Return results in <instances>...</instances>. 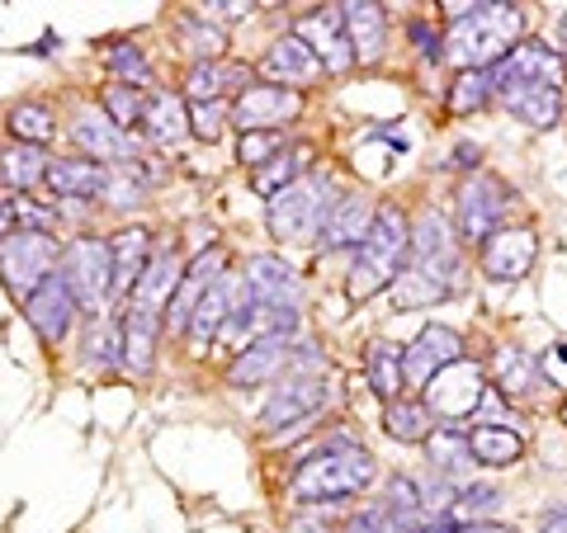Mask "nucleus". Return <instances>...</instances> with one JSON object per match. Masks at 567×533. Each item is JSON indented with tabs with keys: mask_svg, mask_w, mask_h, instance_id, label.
Segmentation results:
<instances>
[{
	"mask_svg": "<svg viewBox=\"0 0 567 533\" xmlns=\"http://www.w3.org/2000/svg\"><path fill=\"white\" fill-rule=\"evenodd\" d=\"M539 255V241L529 227H502L483 241V274L496 283H516L529 274V264Z\"/></svg>",
	"mask_w": 567,
	"mask_h": 533,
	"instance_id": "16",
	"label": "nucleus"
},
{
	"mask_svg": "<svg viewBox=\"0 0 567 533\" xmlns=\"http://www.w3.org/2000/svg\"><path fill=\"white\" fill-rule=\"evenodd\" d=\"M331 180L327 175H303L298 185L270 199V237L284 245H303L322 232L327 212H331Z\"/></svg>",
	"mask_w": 567,
	"mask_h": 533,
	"instance_id": "4",
	"label": "nucleus"
},
{
	"mask_svg": "<svg viewBox=\"0 0 567 533\" xmlns=\"http://www.w3.org/2000/svg\"><path fill=\"white\" fill-rule=\"evenodd\" d=\"M181 279H185L181 255H175V251H152L147 270H142L137 289H133V302H142V307H156L166 316V302L175 297V289H181Z\"/></svg>",
	"mask_w": 567,
	"mask_h": 533,
	"instance_id": "29",
	"label": "nucleus"
},
{
	"mask_svg": "<svg viewBox=\"0 0 567 533\" xmlns=\"http://www.w3.org/2000/svg\"><path fill=\"white\" fill-rule=\"evenodd\" d=\"M374 212H379V203L369 199V194H346V199H336L327 222H322V251L360 245L369 237V227H374Z\"/></svg>",
	"mask_w": 567,
	"mask_h": 533,
	"instance_id": "21",
	"label": "nucleus"
},
{
	"mask_svg": "<svg viewBox=\"0 0 567 533\" xmlns=\"http://www.w3.org/2000/svg\"><path fill=\"white\" fill-rule=\"evenodd\" d=\"M91 354H85V364L91 368H118L123 364V326L104 322L100 331H91V345H85Z\"/></svg>",
	"mask_w": 567,
	"mask_h": 533,
	"instance_id": "46",
	"label": "nucleus"
},
{
	"mask_svg": "<svg viewBox=\"0 0 567 533\" xmlns=\"http://www.w3.org/2000/svg\"><path fill=\"white\" fill-rule=\"evenodd\" d=\"M464 359V341L450 331V326H425L412 345L402 349V378L406 387H425L440 368H450Z\"/></svg>",
	"mask_w": 567,
	"mask_h": 533,
	"instance_id": "13",
	"label": "nucleus"
},
{
	"mask_svg": "<svg viewBox=\"0 0 567 533\" xmlns=\"http://www.w3.org/2000/svg\"><path fill=\"white\" fill-rule=\"evenodd\" d=\"M284 364H289V335H265V341L237 349V359L227 364V383H233V387L270 383Z\"/></svg>",
	"mask_w": 567,
	"mask_h": 533,
	"instance_id": "25",
	"label": "nucleus"
},
{
	"mask_svg": "<svg viewBox=\"0 0 567 533\" xmlns=\"http://www.w3.org/2000/svg\"><path fill=\"white\" fill-rule=\"evenodd\" d=\"M14 232V203H0V241Z\"/></svg>",
	"mask_w": 567,
	"mask_h": 533,
	"instance_id": "57",
	"label": "nucleus"
},
{
	"mask_svg": "<svg viewBox=\"0 0 567 533\" xmlns=\"http://www.w3.org/2000/svg\"><path fill=\"white\" fill-rule=\"evenodd\" d=\"M406 533H454L450 520H421L416 529H406Z\"/></svg>",
	"mask_w": 567,
	"mask_h": 533,
	"instance_id": "56",
	"label": "nucleus"
},
{
	"mask_svg": "<svg viewBox=\"0 0 567 533\" xmlns=\"http://www.w3.org/2000/svg\"><path fill=\"white\" fill-rule=\"evenodd\" d=\"M477 156H483V151L468 147V142H464V147H454V161H450V166H458V170H473V166H477Z\"/></svg>",
	"mask_w": 567,
	"mask_h": 533,
	"instance_id": "54",
	"label": "nucleus"
},
{
	"mask_svg": "<svg viewBox=\"0 0 567 533\" xmlns=\"http://www.w3.org/2000/svg\"><path fill=\"white\" fill-rule=\"evenodd\" d=\"M303 114V95L284 91V85H251L246 95H237L233 123L241 133H284V123H293Z\"/></svg>",
	"mask_w": 567,
	"mask_h": 533,
	"instance_id": "12",
	"label": "nucleus"
},
{
	"mask_svg": "<svg viewBox=\"0 0 567 533\" xmlns=\"http://www.w3.org/2000/svg\"><path fill=\"white\" fill-rule=\"evenodd\" d=\"M52 114L43 109V104H14L10 109V133L24 142V147H39V142H48L52 137Z\"/></svg>",
	"mask_w": 567,
	"mask_h": 533,
	"instance_id": "42",
	"label": "nucleus"
},
{
	"mask_svg": "<svg viewBox=\"0 0 567 533\" xmlns=\"http://www.w3.org/2000/svg\"><path fill=\"white\" fill-rule=\"evenodd\" d=\"M487 100H492V71H458V81L450 91V109L473 114V109H483Z\"/></svg>",
	"mask_w": 567,
	"mask_h": 533,
	"instance_id": "43",
	"label": "nucleus"
},
{
	"mask_svg": "<svg viewBox=\"0 0 567 533\" xmlns=\"http://www.w3.org/2000/svg\"><path fill=\"white\" fill-rule=\"evenodd\" d=\"M406 245H412V222H406L393 203H379L374 227H369V237L360 241V255L350 264L346 293L354 302H364V297L383 293L388 283H398L402 264H406Z\"/></svg>",
	"mask_w": 567,
	"mask_h": 533,
	"instance_id": "2",
	"label": "nucleus"
},
{
	"mask_svg": "<svg viewBox=\"0 0 567 533\" xmlns=\"http://www.w3.org/2000/svg\"><path fill=\"white\" fill-rule=\"evenodd\" d=\"M256 6H246V0H213V6H204V20L208 14H218V20H241V14H251Z\"/></svg>",
	"mask_w": 567,
	"mask_h": 533,
	"instance_id": "51",
	"label": "nucleus"
},
{
	"mask_svg": "<svg viewBox=\"0 0 567 533\" xmlns=\"http://www.w3.org/2000/svg\"><path fill=\"white\" fill-rule=\"evenodd\" d=\"M402 270L440 283L445 293L458 289V245H454V237H450V227H445L440 212H421V222L412 232V245H406V264H402Z\"/></svg>",
	"mask_w": 567,
	"mask_h": 533,
	"instance_id": "8",
	"label": "nucleus"
},
{
	"mask_svg": "<svg viewBox=\"0 0 567 533\" xmlns=\"http://www.w3.org/2000/svg\"><path fill=\"white\" fill-rule=\"evenodd\" d=\"M450 10V33L440 58L458 71H487L511 58L520 43L525 14L520 6H502V0H473V6H445Z\"/></svg>",
	"mask_w": 567,
	"mask_h": 533,
	"instance_id": "1",
	"label": "nucleus"
},
{
	"mask_svg": "<svg viewBox=\"0 0 567 533\" xmlns=\"http://www.w3.org/2000/svg\"><path fill=\"white\" fill-rule=\"evenodd\" d=\"M76 312H81V307H76V297H71V289H66L62 274H52L39 293L24 297V322L39 331L43 345H62L66 331H71V322H76Z\"/></svg>",
	"mask_w": 567,
	"mask_h": 533,
	"instance_id": "14",
	"label": "nucleus"
},
{
	"mask_svg": "<svg viewBox=\"0 0 567 533\" xmlns=\"http://www.w3.org/2000/svg\"><path fill=\"white\" fill-rule=\"evenodd\" d=\"M511 199H516V194H511L506 180H496V175H473V180L458 189V237L487 241L492 232H502Z\"/></svg>",
	"mask_w": 567,
	"mask_h": 533,
	"instance_id": "9",
	"label": "nucleus"
},
{
	"mask_svg": "<svg viewBox=\"0 0 567 533\" xmlns=\"http://www.w3.org/2000/svg\"><path fill=\"white\" fill-rule=\"evenodd\" d=\"M496 505H502V491H496V487H464L450 514H458L464 524H487V514Z\"/></svg>",
	"mask_w": 567,
	"mask_h": 533,
	"instance_id": "45",
	"label": "nucleus"
},
{
	"mask_svg": "<svg viewBox=\"0 0 567 533\" xmlns=\"http://www.w3.org/2000/svg\"><path fill=\"white\" fill-rule=\"evenodd\" d=\"M468 449H473V463L511 468V463H520L525 443H520L516 430H502V425H473V430H468Z\"/></svg>",
	"mask_w": 567,
	"mask_h": 533,
	"instance_id": "33",
	"label": "nucleus"
},
{
	"mask_svg": "<svg viewBox=\"0 0 567 533\" xmlns=\"http://www.w3.org/2000/svg\"><path fill=\"white\" fill-rule=\"evenodd\" d=\"M237 293H241V279H233V274H223L204 293V302L194 307L189 326H185V341H189L194 354H208L213 341H223V326H227V316H233V307H237Z\"/></svg>",
	"mask_w": 567,
	"mask_h": 533,
	"instance_id": "19",
	"label": "nucleus"
},
{
	"mask_svg": "<svg viewBox=\"0 0 567 533\" xmlns=\"http://www.w3.org/2000/svg\"><path fill=\"white\" fill-rule=\"evenodd\" d=\"M104 66H110L114 85H133V91H147V81H152V66H147V58H142L137 43L110 48V52H104Z\"/></svg>",
	"mask_w": 567,
	"mask_h": 533,
	"instance_id": "39",
	"label": "nucleus"
},
{
	"mask_svg": "<svg viewBox=\"0 0 567 533\" xmlns=\"http://www.w3.org/2000/svg\"><path fill=\"white\" fill-rule=\"evenodd\" d=\"M71 137H76V147L85 151V161H128L137 151V137L123 133L110 114H85L76 128H71Z\"/></svg>",
	"mask_w": 567,
	"mask_h": 533,
	"instance_id": "24",
	"label": "nucleus"
},
{
	"mask_svg": "<svg viewBox=\"0 0 567 533\" xmlns=\"http://www.w3.org/2000/svg\"><path fill=\"white\" fill-rule=\"evenodd\" d=\"M241 293L260 302V307H289L298 312V274L293 264H284L279 255H251L241 274Z\"/></svg>",
	"mask_w": 567,
	"mask_h": 533,
	"instance_id": "17",
	"label": "nucleus"
},
{
	"mask_svg": "<svg viewBox=\"0 0 567 533\" xmlns=\"http://www.w3.org/2000/svg\"><path fill=\"white\" fill-rule=\"evenodd\" d=\"M227 274V251L223 245H213V251H204L194 264H185V279H181V289H175V297L166 302V326L175 331V335H185V326H189V316H194V307L204 302V293L213 289Z\"/></svg>",
	"mask_w": 567,
	"mask_h": 533,
	"instance_id": "15",
	"label": "nucleus"
},
{
	"mask_svg": "<svg viewBox=\"0 0 567 533\" xmlns=\"http://www.w3.org/2000/svg\"><path fill=\"white\" fill-rule=\"evenodd\" d=\"M425 453H431V463L440 477H464L473 468V449H468V430H435L425 439Z\"/></svg>",
	"mask_w": 567,
	"mask_h": 533,
	"instance_id": "37",
	"label": "nucleus"
},
{
	"mask_svg": "<svg viewBox=\"0 0 567 533\" xmlns=\"http://www.w3.org/2000/svg\"><path fill=\"white\" fill-rule=\"evenodd\" d=\"M492 378L502 397H529L539 387V359H529L516 345H502L492 354Z\"/></svg>",
	"mask_w": 567,
	"mask_h": 533,
	"instance_id": "32",
	"label": "nucleus"
},
{
	"mask_svg": "<svg viewBox=\"0 0 567 533\" xmlns=\"http://www.w3.org/2000/svg\"><path fill=\"white\" fill-rule=\"evenodd\" d=\"M293 39H303L312 48V58L322 62V71H350L354 66V52H350V39H346V24H341V10H322V14H303L293 29Z\"/></svg>",
	"mask_w": 567,
	"mask_h": 533,
	"instance_id": "18",
	"label": "nucleus"
},
{
	"mask_svg": "<svg viewBox=\"0 0 567 533\" xmlns=\"http://www.w3.org/2000/svg\"><path fill=\"white\" fill-rule=\"evenodd\" d=\"M383 425H388V435H393L398 443H425V439L435 435V416H431V406H425V401H406V397L388 401Z\"/></svg>",
	"mask_w": 567,
	"mask_h": 533,
	"instance_id": "36",
	"label": "nucleus"
},
{
	"mask_svg": "<svg viewBox=\"0 0 567 533\" xmlns=\"http://www.w3.org/2000/svg\"><path fill=\"white\" fill-rule=\"evenodd\" d=\"M379 477V463L354 443H331V449L312 453L303 468L293 472L298 501H346V495L364 491Z\"/></svg>",
	"mask_w": 567,
	"mask_h": 533,
	"instance_id": "3",
	"label": "nucleus"
},
{
	"mask_svg": "<svg viewBox=\"0 0 567 533\" xmlns=\"http://www.w3.org/2000/svg\"><path fill=\"white\" fill-rule=\"evenodd\" d=\"M341 10V24H346V39L354 62H379L383 58V43H388V14L374 0H346Z\"/></svg>",
	"mask_w": 567,
	"mask_h": 533,
	"instance_id": "22",
	"label": "nucleus"
},
{
	"mask_svg": "<svg viewBox=\"0 0 567 533\" xmlns=\"http://www.w3.org/2000/svg\"><path fill=\"white\" fill-rule=\"evenodd\" d=\"M483 397H487V378H483V368L468 359L440 368L435 378L425 383V406H431V416H445V420L477 416Z\"/></svg>",
	"mask_w": 567,
	"mask_h": 533,
	"instance_id": "10",
	"label": "nucleus"
},
{
	"mask_svg": "<svg viewBox=\"0 0 567 533\" xmlns=\"http://www.w3.org/2000/svg\"><path fill=\"white\" fill-rule=\"evenodd\" d=\"M142 133H147L156 147H171L189 133V109L175 95H152L147 109H142Z\"/></svg>",
	"mask_w": 567,
	"mask_h": 533,
	"instance_id": "34",
	"label": "nucleus"
},
{
	"mask_svg": "<svg viewBox=\"0 0 567 533\" xmlns=\"http://www.w3.org/2000/svg\"><path fill=\"white\" fill-rule=\"evenodd\" d=\"M303 175H312V147L308 142H284L270 161L251 170V185H256V194H265V199H275V194L298 185Z\"/></svg>",
	"mask_w": 567,
	"mask_h": 533,
	"instance_id": "27",
	"label": "nucleus"
},
{
	"mask_svg": "<svg viewBox=\"0 0 567 533\" xmlns=\"http://www.w3.org/2000/svg\"><path fill=\"white\" fill-rule=\"evenodd\" d=\"M110 255H114V293H133L152 260V232L147 227H123L110 241Z\"/></svg>",
	"mask_w": 567,
	"mask_h": 533,
	"instance_id": "30",
	"label": "nucleus"
},
{
	"mask_svg": "<svg viewBox=\"0 0 567 533\" xmlns=\"http://www.w3.org/2000/svg\"><path fill=\"white\" fill-rule=\"evenodd\" d=\"M223 123H227L223 104H189V133H194V137L218 142V137H223Z\"/></svg>",
	"mask_w": 567,
	"mask_h": 533,
	"instance_id": "47",
	"label": "nucleus"
},
{
	"mask_svg": "<svg viewBox=\"0 0 567 533\" xmlns=\"http://www.w3.org/2000/svg\"><path fill=\"white\" fill-rule=\"evenodd\" d=\"M454 533H516V529H511V524H492V520H487V524H458Z\"/></svg>",
	"mask_w": 567,
	"mask_h": 533,
	"instance_id": "55",
	"label": "nucleus"
},
{
	"mask_svg": "<svg viewBox=\"0 0 567 533\" xmlns=\"http://www.w3.org/2000/svg\"><path fill=\"white\" fill-rule=\"evenodd\" d=\"M104 194H110V203L128 208V203H137L142 185H137V180H128V170H123V175H110V185H104Z\"/></svg>",
	"mask_w": 567,
	"mask_h": 533,
	"instance_id": "49",
	"label": "nucleus"
},
{
	"mask_svg": "<svg viewBox=\"0 0 567 533\" xmlns=\"http://www.w3.org/2000/svg\"><path fill=\"white\" fill-rule=\"evenodd\" d=\"M58 274L66 279L76 307H100L104 297L114 293V255H110V241H95V237H76L62 245V264Z\"/></svg>",
	"mask_w": 567,
	"mask_h": 533,
	"instance_id": "6",
	"label": "nucleus"
},
{
	"mask_svg": "<svg viewBox=\"0 0 567 533\" xmlns=\"http://www.w3.org/2000/svg\"><path fill=\"white\" fill-rule=\"evenodd\" d=\"M322 401H327L322 378H289L284 387H275V397L265 401V411H260L265 439L289 443L293 435H303L308 425L317 420V411H322Z\"/></svg>",
	"mask_w": 567,
	"mask_h": 533,
	"instance_id": "7",
	"label": "nucleus"
},
{
	"mask_svg": "<svg viewBox=\"0 0 567 533\" xmlns=\"http://www.w3.org/2000/svg\"><path fill=\"white\" fill-rule=\"evenodd\" d=\"M279 147H284V133H241V161L251 170L270 161Z\"/></svg>",
	"mask_w": 567,
	"mask_h": 533,
	"instance_id": "48",
	"label": "nucleus"
},
{
	"mask_svg": "<svg viewBox=\"0 0 567 533\" xmlns=\"http://www.w3.org/2000/svg\"><path fill=\"white\" fill-rule=\"evenodd\" d=\"M43 185L58 194V199H95V194H104V185H110V170H104L100 161H52Z\"/></svg>",
	"mask_w": 567,
	"mask_h": 533,
	"instance_id": "31",
	"label": "nucleus"
},
{
	"mask_svg": "<svg viewBox=\"0 0 567 533\" xmlns=\"http://www.w3.org/2000/svg\"><path fill=\"white\" fill-rule=\"evenodd\" d=\"M558 58H567V14H563V24H558Z\"/></svg>",
	"mask_w": 567,
	"mask_h": 533,
	"instance_id": "58",
	"label": "nucleus"
},
{
	"mask_svg": "<svg viewBox=\"0 0 567 533\" xmlns=\"http://www.w3.org/2000/svg\"><path fill=\"white\" fill-rule=\"evenodd\" d=\"M181 43H185V52H194L199 62H218V58H223V33L213 29L204 14H181Z\"/></svg>",
	"mask_w": 567,
	"mask_h": 533,
	"instance_id": "41",
	"label": "nucleus"
},
{
	"mask_svg": "<svg viewBox=\"0 0 567 533\" xmlns=\"http://www.w3.org/2000/svg\"><path fill=\"white\" fill-rule=\"evenodd\" d=\"M492 95L520 123H529V128H539V133L554 128L558 114H563V91H554V85H544V81H520V76L492 71Z\"/></svg>",
	"mask_w": 567,
	"mask_h": 533,
	"instance_id": "11",
	"label": "nucleus"
},
{
	"mask_svg": "<svg viewBox=\"0 0 567 533\" xmlns=\"http://www.w3.org/2000/svg\"><path fill=\"white\" fill-rule=\"evenodd\" d=\"M364 373H369V387L383 397V401H398L406 393V378H402V349L388 345V341H374L364 354Z\"/></svg>",
	"mask_w": 567,
	"mask_h": 533,
	"instance_id": "35",
	"label": "nucleus"
},
{
	"mask_svg": "<svg viewBox=\"0 0 567 533\" xmlns=\"http://www.w3.org/2000/svg\"><path fill=\"white\" fill-rule=\"evenodd\" d=\"M123 368L133 378H147L152 373V359H156V341H162V326L166 316L156 307H142V302L128 297V312H123Z\"/></svg>",
	"mask_w": 567,
	"mask_h": 533,
	"instance_id": "20",
	"label": "nucleus"
},
{
	"mask_svg": "<svg viewBox=\"0 0 567 533\" xmlns=\"http://www.w3.org/2000/svg\"><path fill=\"white\" fill-rule=\"evenodd\" d=\"M350 533H398V524L383 510H360V520H350Z\"/></svg>",
	"mask_w": 567,
	"mask_h": 533,
	"instance_id": "50",
	"label": "nucleus"
},
{
	"mask_svg": "<svg viewBox=\"0 0 567 533\" xmlns=\"http://www.w3.org/2000/svg\"><path fill=\"white\" fill-rule=\"evenodd\" d=\"M563 425H567V401H563Z\"/></svg>",
	"mask_w": 567,
	"mask_h": 533,
	"instance_id": "59",
	"label": "nucleus"
},
{
	"mask_svg": "<svg viewBox=\"0 0 567 533\" xmlns=\"http://www.w3.org/2000/svg\"><path fill=\"white\" fill-rule=\"evenodd\" d=\"M62 264V245L48 232H33V227H14V232L0 241V279L14 297H33L43 283L58 274Z\"/></svg>",
	"mask_w": 567,
	"mask_h": 533,
	"instance_id": "5",
	"label": "nucleus"
},
{
	"mask_svg": "<svg viewBox=\"0 0 567 533\" xmlns=\"http://www.w3.org/2000/svg\"><path fill=\"white\" fill-rule=\"evenodd\" d=\"M383 514L393 520L398 529H416L425 520V501H421V487L412 482V477H398L393 487H388V505Z\"/></svg>",
	"mask_w": 567,
	"mask_h": 533,
	"instance_id": "40",
	"label": "nucleus"
},
{
	"mask_svg": "<svg viewBox=\"0 0 567 533\" xmlns=\"http://www.w3.org/2000/svg\"><path fill=\"white\" fill-rule=\"evenodd\" d=\"M539 368H548V378H558V383H567V341H563V345H554V349H548Z\"/></svg>",
	"mask_w": 567,
	"mask_h": 533,
	"instance_id": "52",
	"label": "nucleus"
},
{
	"mask_svg": "<svg viewBox=\"0 0 567 533\" xmlns=\"http://www.w3.org/2000/svg\"><path fill=\"white\" fill-rule=\"evenodd\" d=\"M492 71H502V76H520V81H544V85H554V91L567 85L558 48H548V43H516L511 48V58L502 66H492Z\"/></svg>",
	"mask_w": 567,
	"mask_h": 533,
	"instance_id": "28",
	"label": "nucleus"
},
{
	"mask_svg": "<svg viewBox=\"0 0 567 533\" xmlns=\"http://www.w3.org/2000/svg\"><path fill=\"white\" fill-rule=\"evenodd\" d=\"M260 76H270L275 85H284V91H293V85H308L322 76V62L312 58V48L303 39H279L270 52H265V62H260Z\"/></svg>",
	"mask_w": 567,
	"mask_h": 533,
	"instance_id": "26",
	"label": "nucleus"
},
{
	"mask_svg": "<svg viewBox=\"0 0 567 533\" xmlns=\"http://www.w3.org/2000/svg\"><path fill=\"white\" fill-rule=\"evenodd\" d=\"M251 76L256 71L241 62H194L185 91H189V104H223L233 91H241V95L251 91Z\"/></svg>",
	"mask_w": 567,
	"mask_h": 533,
	"instance_id": "23",
	"label": "nucleus"
},
{
	"mask_svg": "<svg viewBox=\"0 0 567 533\" xmlns=\"http://www.w3.org/2000/svg\"><path fill=\"white\" fill-rule=\"evenodd\" d=\"M289 533H331V529L317 520V514H298V520L289 524Z\"/></svg>",
	"mask_w": 567,
	"mask_h": 533,
	"instance_id": "53",
	"label": "nucleus"
},
{
	"mask_svg": "<svg viewBox=\"0 0 567 533\" xmlns=\"http://www.w3.org/2000/svg\"><path fill=\"white\" fill-rule=\"evenodd\" d=\"M48 156L39 147H10V151H0V180H6L10 189H33V185H43V175H48Z\"/></svg>",
	"mask_w": 567,
	"mask_h": 533,
	"instance_id": "38",
	"label": "nucleus"
},
{
	"mask_svg": "<svg viewBox=\"0 0 567 533\" xmlns=\"http://www.w3.org/2000/svg\"><path fill=\"white\" fill-rule=\"evenodd\" d=\"M142 109H147V100H142V91H133V85H110V91H104V114H110L123 133H128L133 123H142Z\"/></svg>",
	"mask_w": 567,
	"mask_h": 533,
	"instance_id": "44",
	"label": "nucleus"
}]
</instances>
